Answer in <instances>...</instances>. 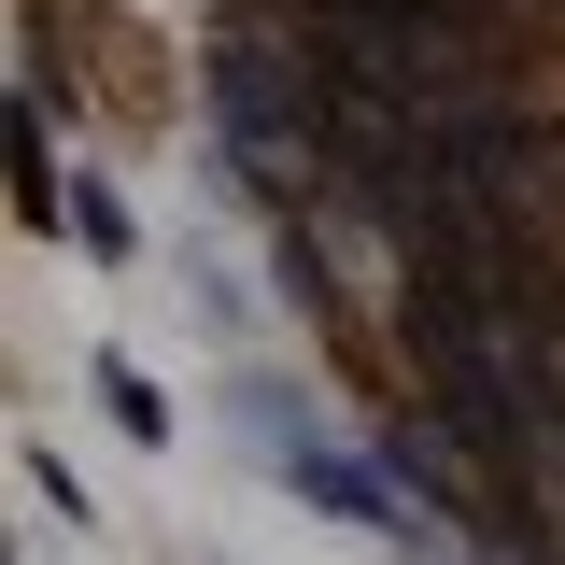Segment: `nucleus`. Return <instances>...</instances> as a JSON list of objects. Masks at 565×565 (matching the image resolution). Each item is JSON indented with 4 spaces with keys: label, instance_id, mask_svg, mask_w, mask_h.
I'll return each instance as SVG.
<instances>
[{
    "label": "nucleus",
    "instance_id": "f03ea898",
    "mask_svg": "<svg viewBox=\"0 0 565 565\" xmlns=\"http://www.w3.org/2000/svg\"><path fill=\"white\" fill-rule=\"evenodd\" d=\"M99 396H114V424H128L141 452H156V438H170V396H156V382H141L128 353H99Z\"/></svg>",
    "mask_w": 565,
    "mask_h": 565
},
{
    "label": "nucleus",
    "instance_id": "f257e3e1",
    "mask_svg": "<svg viewBox=\"0 0 565 565\" xmlns=\"http://www.w3.org/2000/svg\"><path fill=\"white\" fill-rule=\"evenodd\" d=\"M71 241H85V255H99V269H114V255H141V226H128V199H114V184H99V170H85V184H71Z\"/></svg>",
    "mask_w": 565,
    "mask_h": 565
}]
</instances>
